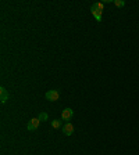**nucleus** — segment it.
I'll return each instance as SVG.
<instances>
[{
	"label": "nucleus",
	"instance_id": "obj_8",
	"mask_svg": "<svg viewBox=\"0 0 139 155\" xmlns=\"http://www.w3.org/2000/svg\"><path fill=\"white\" fill-rule=\"evenodd\" d=\"M38 118H39L40 122H44V121H47V119H49V115H47L46 112H40V114L38 115Z\"/></svg>",
	"mask_w": 139,
	"mask_h": 155
},
{
	"label": "nucleus",
	"instance_id": "obj_9",
	"mask_svg": "<svg viewBox=\"0 0 139 155\" xmlns=\"http://www.w3.org/2000/svg\"><path fill=\"white\" fill-rule=\"evenodd\" d=\"M113 3L117 7H124V6H125V1H124V0H114Z\"/></svg>",
	"mask_w": 139,
	"mask_h": 155
},
{
	"label": "nucleus",
	"instance_id": "obj_5",
	"mask_svg": "<svg viewBox=\"0 0 139 155\" xmlns=\"http://www.w3.org/2000/svg\"><path fill=\"white\" fill-rule=\"evenodd\" d=\"M63 133H64V136H71V134L74 133V125L71 123V122L64 123V126H63Z\"/></svg>",
	"mask_w": 139,
	"mask_h": 155
},
{
	"label": "nucleus",
	"instance_id": "obj_2",
	"mask_svg": "<svg viewBox=\"0 0 139 155\" xmlns=\"http://www.w3.org/2000/svg\"><path fill=\"white\" fill-rule=\"evenodd\" d=\"M60 97V93H58V90H54V89H51L49 92H46V100H49V101H57Z\"/></svg>",
	"mask_w": 139,
	"mask_h": 155
},
{
	"label": "nucleus",
	"instance_id": "obj_7",
	"mask_svg": "<svg viewBox=\"0 0 139 155\" xmlns=\"http://www.w3.org/2000/svg\"><path fill=\"white\" fill-rule=\"evenodd\" d=\"M51 127H53V129H58V127H61V121H60V119H54V121L51 122Z\"/></svg>",
	"mask_w": 139,
	"mask_h": 155
},
{
	"label": "nucleus",
	"instance_id": "obj_4",
	"mask_svg": "<svg viewBox=\"0 0 139 155\" xmlns=\"http://www.w3.org/2000/svg\"><path fill=\"white\" fill-rule=\"evenodd\" d=\"M72 116H74V111H72L71 108H64L63 112H61V118H63V121L68 122Z\"/></svg>",
	"mask_w": 139,
	"mask_h": 155
},
{
	"label": "nucleus",
	"instance_id": "obj_6",
	"mask_svg": "<svg viewBox=\"0 0 139 155\" xmlns=\"http://www.w3.org/2000/svg\"><path fill=\"white\" fill-rule=\"evenodd\" d=\"M8 97H10L8 92H7L4 87H0V101H1V104H4L7 100H8Z\"/></svg>",
	"mask_w": 139,
	"mask_h": 155
},
{
	"label": "nucleus",
	"instance_id": "obj_3",
	"mask_svg": "<svg viewBox=\"0 0 139 155\" xmlns=\"http://www.w3.org/2000/svg\"><path fill=\"white\" fill-rule=\"evenodd\" d=\"M39 125H40V121H39V118H32L29 122H28V125H26V129L31 132V130H36L39 127Z\"/></svg>",
	"mask_w": 139,
	"mask_h": 155
},
{
	"label": "nucleus",
	"instance_id": "obj_1",
	"mask_svg": "<svg viewBox=\"0 0 139 155\" xmlns=\"http://www.w3.org/2000/svg\"><path fill=\"white\" fill-rule=\"evenodd\" d=\"M103 7H104V3H103V1H97V3H93V4H92V7H90L92 15L95 17V19L97 21V22H100V21H101Z\"/></svg>",
	"mask_w": 139,
	"mask_h": 155
}]
</instances>
